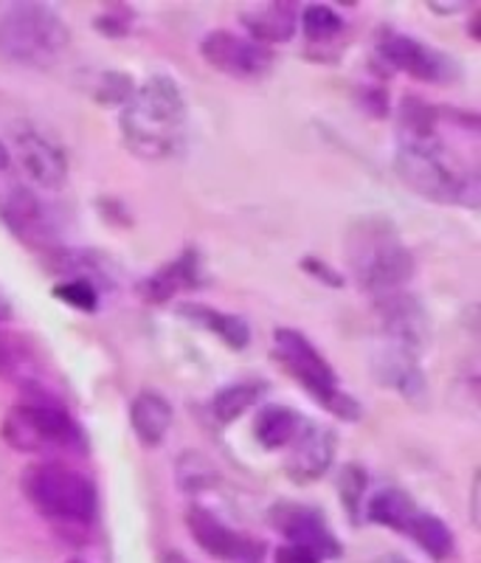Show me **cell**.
Listing matches in <instances>:
<instances>
[{
	"mask_svg": "<svg viewBox=\"0 0 481 563\" xmlns=\"http://www.w3.org/2000/svg\"><path fill=\"white\" fill-rule=\"evenodd\" d=\"M398 175L409 189L445 206L476 209L481 195L479 164L465 161L443 135V108L398 122Z\"/></svg>",
	"mask_w": 481,
	"mask_h": 563,
	"instance_id": "6da1fadb",
	"label": "cell"
},
{
	"mask_svg": "<svg viewBox=\"0 0 481 563\" xmlns=\"http://www.w3.org/2000/svg\"><path fill=\"white\" fill-rule=\"evenodd\" d=\"M189 110L183 90L169 74H153L122 108V139L142 161H169L187 144Z\"/></svg>",
	"mask_w": 481,
	"mask_h": 563,
	"instance_id": "7a4b0ae2",
	"label": "cell"
},
{
	"mask_svg": "<svg viewBox=\"0 0 481 563\" xmlns=\"http://www.w3.org/2000/svg\"><path fill=\"white\" fill-rule=\"evenodd\" d=\"M347 268L369 299L405 290L414 276V254L398 225L383 214H363L347 229Z\"/></svg>",
	"mask_w": 481,
	"mask_h": 563,
	"instance_id": "3957f363",
	"label": "cell"
},
{
	"mask_svg": "<svg viewBox=\"0 0 481 563\" xmlns=\"http://www.w3.org/2000/svg\"><path fill=\"white\" fill-rule=\"evenodd\" d=\"M0 437L20 454H79L85 431L45 389H29L0 422Z\"/></svg>",
	"mask_w": 481,
	"mask_h": 563,
	"instance_id": "277c9868",
	"label": "cell"
},
{
	"mask_svg": "<svg viewBox=\"0 0 481 563\" xmlns=\"http://www.w3.org/2000/svg\"><path fill=\"white\" fill-rule=\"evenodd\" d=\"M29 505L63 530H88L97 521V485L65 462H34L20 476Z\"/></svg>",
	"mask_w": 481,
	"mask_h": 563,
	"instance_id": "5b68a950",
	"label": "cell"
},
{
	"mask_svg": "<svg viewBox=\"0 0 481 563\" xmlns=\"http://www.w3.org/2000/svg\"><path fill=\"white\" fill-rule=\"evenodd\" d=\"M71 43L63 14L45 3H12L0 12V57L26 68H48Z\"/></svg>",
	"mask_w": 481,
	"mask_h": 563,
	"instance_id": "8992f818",
	"label": "cell"
},
{
	"mask_svg": "<svg viewBox=\"0 0 481 563\" xmlns=\"http://www.w3.org/2000/svg\"><path fill=\"white\" fill-rule=\"evenodd\" d=\"M273 355L290 378L302 386L321 409H327L338 420H358L360 404L349 391L340 389L335 369L307 335L293 330V327H279V330H273Z\"/></svg>",
	"mask_w": 481,
	"mask_h": 563,
	"instance_id": "52a82bcc",
	"label": "cell"
},
{
	"mask_svg": "<svg viewBox=\"0 0 481 563\" xmlns=\"http://www.w3.org/2000/svg\"><path fill=\"white\" fill-rule=\"evenodd\" d=\"M378 54L389 68L403 70L417 82L445 85L459 77V68L448 54L428 45L425 40L392 32V29H383L378 34Z\"/></svg>",
	"mask_w": 481,
	"mask_h": 563,
	"instance_id": "ba28073f",
	"label": "cell"
},
{
	"mask_svg": "<svg viewBox=\"0 0 481 563\" xmlns=\"http://www.w3.org/2000/svg\"><path fill=\"white\" fill-rule=\"evenodd\" d=\"M200 57L205 65L234 79H262L273 68V48L228 29H214L200 40Z\"/></svg>",
	"mask_w": 481,
	"mask_h": 563,
	"instance_id": "9c48e42d",
	"label": "cell"
},
{
	"mask_svg": "<svg viewBox=\"0 0 481 563\" xmlns=\"http://www.w3.org/2000/svg\"><path fill=\"white\" fill-rule=\"evenodd\" d=\"M270 527L284 538V544L293 550L307 552L318 563L333 561L340 555V544L335 532L329 530L324 516L315 507L295 505V501H279L268 512Z\"/></svg>",
	"mask_w": 481,
	"mask_h": 563,
	"instance_id": "30bf717a",
	"label": "cell"
},
{
	"mask_svg": "<svg viewBox=\"0 0 481 563\" xmlns=\"http://www.w3.org/2000/svg\"><path fill=\"white\" fill-rule=\"evenodd\" d=\"M372 308L378 313L385 346L411 352V355L420 358L425 346H428L430 324L417 296L409 294V290H394V294L372 299Z\"/></svg>",
	"mask_w": 481,
	"mask_h": 563,
	"instance_id": "8fae6325",
	"label": "cell"
},
{
	"mask_svg": "<svg viewBox=\"0 0 481 563\" xmlns=\"http://www.w3.org/2000/svg\"><path fill=\"white\" fill-rule=\"evenodd\" d=\"M12 153L23 175L40 189H63L68 180V158L63 147L32 124H18L12 130Z\"/></svg>",
	"mask_w": 481,
	"mask_h": 563,
	"instance_id": "7c38bea8",
	"label": "cell"
},
{
	"mask_svg": "<svg viewBox=\"0 0 481 563\" xmlns=\"http://www.w3.org/2000/svg\"><path fill=\"white\" fill-rule=\"evenodd\" d=\"M187 527L192 532L194 544L205 552V555L217 558V561L228 563H262V544L254 541L245 532L232 530L228 525L214 516V512L203 510V507H192L187 512Z\"/></svg>",
	"mask_w": 481,
	"mask_h": 563,
	"instance_id": "4fadbf2b",
	"label": "cell"
},
{
	"mask_svg": "<svg viewBox=\"0 0 481 563\" xmlns=\"http://www.w3.org/2000/svg\"><path fill=\"white\" fill-rule=\"evenodd\" d=\"M0 218L12 229L14 238L23 240L29 249H43L45 254L57 249L52 218L37 200V195L26 186L14 184L0 192Z\"/></svg>",
	"mask_w": 481,
	"mask_h": 563,
	"instance_id": "5bb4252c",
	"label": "cell"
},
{
	"mask_svg": "<svg viewBox=\"0 0 481 563\" xmlns=\"http://www.w3.org/2000/svg\"><path fill=\"white\" fill-rule=\"evenodd\" d=\"M288 449L290 454L284 460V474L290 476L293 485H313L333 467L338 437L327 426L304 422L302 431L295 434V440L290 442Z\"/></svg>",
	"mask_w": 481,
	"mask_h": 563,
	"instance_id": "9a60e30c",
	"label": "cell"
},
{
	"mask_svg": "<svg viewBox=\"0 0 481 563\" xmlns=\"http://www.w3.org/2000/svg\"><path fill=\"white\" fill-rule=\"evenodd\" d=\"M194 288H200V256L194 249H187L180 251L175 260H169L167 265H160L153 274L138 279L135 294L142 296L147 305H167L178 294H187Z\"/></svg>",
	"mask_w": 481,
	"mask_h": 563,
	"instance_id": "2e32d148",
	"label": "cell"
},
{
	"mask_svg": "<svg viewBox=\"0 0 481 563\" xmlns=\"http://www.w3.org/2000/svg\"><path fill=\"white\" fill-rule=\"evenodd\" d=\"M374 375H378L385 389L398 391L411 406L428 404V378H425L417 355L394 350V346H383L378 352V358H374Z\"/></svg>",
	"mask_w": 481,
	"mask_h": 563,
	"instance_id": "e0dca14e",
	"label": "cell"
},
{
	"mask_svg": "<svg viewBox=\"0 0 481 563\" xmlns=\"http://www.w3.org/2000/svg\"><path fill=\"white\" fill-rule=\"evenodd\" d=\"M40 378H43V364H40L32 341L23 333L0 327V380L29 391L43 389Z\"/></svg>",
	"mask_w": 481,
	"mask_h": 563,
	"instance_id": "ac0fdd59",
	"label": "cell"
},
{
	"mask_svg": "<svg viewBox=\"0 0 481 563\" xmlns=\"http://www.w3.org/2000/svg\"><path fill=\"white\" fill-rule=\"evenodd\" d=\"M130 426L144 449H158L172 429V404L155 389H144L130 404Z\"/></svg>",
	"mask_w": 481,
	"mask_h": 563,
	"instance_id": "d6986e66",
	"label": "cell"
},
{
	"mask_svg": "<svg viewBox=\"0 0 481 563\" xmlns=\"http://www.w3.org/2000/svg\"><path fill=\"white\" fill-rule=\"evenodd\" d=\"M178 313L189 321V324L200 327L205 333L217 335L228 350H245L250 344V327L243 316L225 313V310L203 305V301H180Z\"/></svg>",
	"mask_w": 481,
	"mask_h": 563,
	"instance_id": "ffe728a7",
	"label": "cell"
},
{
	"mask_svg": "<svg viewBox=\"0 0 481 563\" xmlns=\"http://www.w3.org/2000/svg\"><path fill=\"white\" fill-rule=\"evenodd\" d=\"M245 32L259 45L288 43L299 29V7L295 3H268L239 14Z\"/></svg>",
	"mask_w": 481,
	"mask_h": 563,
	"instance_id": "44dd1931",
	"label": "cell"
},
{
	"mask_svg": "<svg viewBox=\"0 0 481 563\" xmlns=\"http://www.w3.org/2000/svg\"><path fill=\"white\" fill-rule=\"evenodd\" d=\"M363 516L372 525L385 527V530L405 532L409 530L411 519L417 516V505L411 499L409 493L400 490V487H383V490L366 496Z\"/></svg>",
	"mask_w": 481,
	"mask_h": 563,
	"instance_id": "7402d4cb",
	"label": "cell"
},
{
	"mask_svg": "<svg viewBox=\"0 0 481 563\" xmlns=\"http://www.w3.org/2000/svg\"><path fill=\"white\" fill-rule=\"evenodd\" d=\"M304 417L290 406H262L254 420V434H257L259 445L268 451L288 449L295 434L302 431Z\"/></svg>",
	"mask_w": 481,
	"mask_h": 563,
	"instance_id": "603a6c76",
	"label": "cell"
},
{
	"mask_svg": "<svg viewBox=\"0 0 481 563\" xmlns=\"http://www.w3.org/2000/svg\"><path fill=\"white\" fill-rule=\"evenodd\" d=\"M268 391V386L262 380H243V384H228L212 397V404H209V411L214 415V420L228 426V422L239 420L248 409L259 404Z\"/></svg>",
	"mask_w": 481,
	"mask_h": 563,
	"instance_id": "cb8c5ba5",
	"label": "cell"
},
{
	"mask_svg": "<svg viewBox=\"0 0 481 563\" xmlns=\"http://www.w3.org/2000/svg\"><path fill=\"white\" fill-rule=\"evenodd\" d=\"M405 536H409L425 555L434 558V561H445V558L454 555V532H450V527L445 525L439 516H434V512L417 510V516L411 519Z\"/></svg>",
	"mask_w": 481,
	"mask_h": 563,
	"instance_id": "d4e9b609",
	"label": "cell"
},
{
	"mask_svg": "<svg viewBox=\"0 0 481 563\" xmlns=\"http://www.w3.org/2000/svg\"><path fill=\"white\" fill-rule=\"evenodd\" d=\"M299 23L310 45H329L347 32V20L340 18L333 7L324 3H310L299 12Z\"/></svg>",
	"mask_w": 481,
	"mask_h": 563,
	"instance_id": "484cf974",
	"label": "cell"
},
{
	"mask_svg": "<svg viewBox=\"0 0 481 563\" xmlns=\"http://www.w3.org/2000/svg\"><path fill=\"white\" fill-rule=\"evenodd\" d=\"M338 493L340 505L349 512V519L360 521L363 519V505L369 496V474L360 465H347L338 476Z\"/></svg>",
	"mask_w": 481,
	"mask_h": 563,
	"instance_id": "4316f807",
	"label": "cell"
},
{
	"mask_svg": "<svg viewBox=\"0 0 481 563\" xmlns=\"http://www.w3.org/2000/svg\"><path fill=\"white\" fill-rule=\"evenodd\" d=\"M217 482V471H214L198 451H187L178 460V485L187 493H198L203 487H212Z\"/></svg>",
	"mask_w": 481,
	"mask_h": 563,
	"instance_id": "83f0119b",
	"label": "cell"
},
{
	"mask_svg": "<svg viewBox=\"0 0 481 563\" xmlns=\"http://www.w3.org/2000/svg\"><path fill=\"white\" fill-rule=\"evenodd\" d=\"M52 294L57 296L63 305L74 310H82V313H93L99 308V290L97 285H90L85 279H63L59 285H54Z\"/></svg>",
	"mask_w": 481,
	"mask_h": 563,
	"instance_id": "f1b7e54d",
	"label": "cell"
},
{
	"mask_svg": "<svg viewBox=\"0 0 481 563\" xmlns=\"http://www.w3.org/2000/svg\"><path fill=\"white\" fill-rule=\"evenodd\" d=\"M135 90V82L127 77V74H122V70H104L102 77H99L97 88H93V93H97L99 102L104 104H127V99L133 97Z\"/></svg>",
	"mask_w": 481,
	"mask_h": 563,
	"instance_id": "f546056e",
	"label": "cell"
},
{
	"mask_svg": "<svg viewBox=\"0 0 481 563\" xmlns=\"http://www.w3.org/2000/svg\"><path fill=\"white\" fill-rule=\"evenodd\" d=\"M97 29L108 37H124L133 29V12L127 7H110L108 12L97 18Z\"/></svg>",
	"mask_w": 481,
	"mask_h": 563,
	"instance_id": "4dcf8cb0",
	"label": "cell"
},
{
	"mask_svg": "<svg viewBox=\"0 0 481 563\" xmlns=\"http://www.w3.org/2000/svg\"><path fill=\"white\" fill-rule=\"evenodd\" d=\"M299 265H302L304 274L313 276V279L321 282V285H327V288H344V285H347V276L338 274L333 265L318 260V256H304Z\"/></svg>",
	"mask_w": 481,
	"mask_h": 563,
	"instance_id": "1f68e13d",
	"label": "cell"
},
{
	"mask_svg": "<svg viewBox=\"0 0 481 563\" xmlns=\"http://www.w3.org/2000/svg\"><path fill=\"white\" fill-rule=\"evenodd\" d=\"M363 104L366 110L374 115L389 113V99H385L383 90H363Z\"/></svg>",
	"mask_w": 481,
	"mask_h": 563,
	"instance_id": "d6a6232c",
	"label": "cell"
},
{
	"mask_svg": "<svg viewBox=\"0 0 481 563\" xmlns=\"http://www.w3.org/2000/svg\"><path fill=\"white\" fill-rule=\"evenodd\" d=\"M277 563H318L315 558H310L307 552L302 550H293V547H279L277 550Z\"/></svg>",
	"mask_w": 481,
	"mask_h": 563,
	"instance_id": "836d02e7",
	"label": "cell"
},
{
	"mask_svg": "<svg viewBox=\"0 0 481 563\" xmlns=\"http://www.w3.org/2000/svg\"><path fill=\"white\" fill-rule=\"evenodd\" d=\"M378 563H411V561H409V558H403V555H383Z\"/></svg>",
	"mask_w": 481,
	"mask_h": 563,
	"instance_id": "e575fe53",
	"label": "cell"
},
{
	"mask_svg": "<svg viewBox=\"0 0 481 563\" xmlns=\"http://www.w3.org/2000/svg\"><path fill=\"white\" fill-rule=\"evenodd\" d=\"M7 164H9V155H7V150L0 147V173L7 169Z\"/></svg>",
	"mask_w": 481,
	"mask_h": 563,
	"instance_id": "d590c367",
	"label": "cell"
},
{
	"mask_svg": "<svg viewBox=\"0 0 481 563\" xmlns=\"http://www.w3.org/2000/svg\"><path fill=\"white\" fill-rule=\"evenodd\" d=\"M71 563H82V561H71Z\"/></svg>",
	"mask_w": 481,
	"mask_h": 563,
	"instance_id": "8d00e7d4",
	"label": "cell"
}]
</instances>
